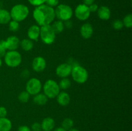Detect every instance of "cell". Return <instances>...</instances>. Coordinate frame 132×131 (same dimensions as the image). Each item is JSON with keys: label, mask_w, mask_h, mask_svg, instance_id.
Returning a JSON list of instances; mask_svg holds the SVG:
<instances>
[{"label": "cell", "mask_w": 132, "mask_h": 131, "mask_svg": "<svg viewBox=\"0 0 132 131\" xmlns=\"http://www.w3.org/2000/svg\"><path fill=\"white\" fill-rule=\"evenodd\" d=\"M27 36L32 41H37L40 36V26L36 24L32 25L27 30Z\"/></svg>", "instance_id": "obj_14"}, {"label": "cell", "mask_w": 132, "mask_h": 131, "mask_svg": "<svg viewBox=\"0 0 132 131\" xmlns=\"http://www.w3.org/2000/svg\"><path fill=\"white\" fill-rule=\"evenodd\" d=\"M1 66H2V60H1V59L0 58V68H1Z\"/></svg>", "instance_id": "obj_40"}, {"label": "cell", "mask_w": 132, "mask_h": 131, "mask_svg": "<svg viewBox=\"0 0 132 131\" xmlns=\"http://www.w3.org/2000/svg\"><path fill=\"white\" fill-rule=\"evenodd\" d=\"M30 95L26 91H23L19 93L18 95V100L21 103H27L28 102V100L30 99Z\"/></svg>", "instance_id": "obj_26"}, {"label": "cell", "mask_w": 132, "mask_h": 131, "mask_svg": "<svg viewBox=\"0 0 132 131\" xmlns=\"http://www.w3.org/2000/svg\"><path fill=\"white\" fill-rule=\"evenodd\" d=\"M97 15L99 19L101 20L107 21L110 18L111 11L108 6H102L99 7L97 10Z\"/></svg>", "instance_id": "obj_17"}, {"label": "cell", "mask_w": 132, "mask_h": 131, "mask_svg": "<svg viewBox=\"0 0 132 131\" xmlns=\"http://www.w3.org/2000/svg\"><path fill=\"white\" fill-rule=\"evenodd\" d=\"M6 49L9 51L16 50L20 44V41L16 36H10L5 40Z\"/></svg>", "instance_id": "obj_12"}, {"label": "cell", "mask_w": 132, "mask_h": 131, "mask_svg": "<svg viewBox=\"0 0 132 131\" xmlns=\"http://www.w3.org/2000/svg\"><path fill=\"white\" fill-rule=\"evenodd\" d=\"M73 124H74L73 121L72 120L71 118H64V119L63 120V121H62V123H61L62 127L64 128L65 130H68L72 128V127H73Z\"/></svg>", "instance_id": "obj_24"}, {"label": "cell", "mask_w": 132, "mask_h": 131, "mask_svg": "<svg viewBox=\"0 0 132 131\" xmlns=\"http://www.w3.org/2000/svg\"><path fill=\"white\" fill-rule=\"evenodd\" d=\"M11 19L10 12L5 10V9H0V24H9V23L11 21Z\"/></svg>", "instance_id": "obj_18"}, {"label": "cell", "mask_w": 132, "mask_h": 131, "mask_svg": "<svg viewBox=\"0 0 132 131\" xmlns=\"http://www.w3.org/2000/svg\"><path fill=\"white\" fill-rule=\"evenodd\" d=\"M55 37L56 34L50 24L40 27L39 37L43 43L46 44H52L55 41Z\"/></svg>", "instance_id": "obj_7"}, {"label": "cell", "mask_w": 132, "mask_h": 131, "mask_svg": "<svg viewBox=\"0 0 132 131\" xmlns=\"http://www.w3.org/2000/svg\"><path fill=\"white\" fill-rule=\"evenodd\" d=\"M30 129L32 131H42L41 123L38 122H34L31 126Z\"/></svg>", "instance_id": "obj_31"}, {"label": "cell", "mask_w": 132, "mask_h": 131, "mask_svg": "<svg viewBox=\"0 0 132 131\" xmlns=\"http://www.w3.org/2000/svg\"><path fill=\"white\" fill-rule=\"evenodd\" d=\"M33 17L40 27L48 25L55 19V11L54 8L43 4L35 8L33 11Z\"/></svg>", "instance_id": "obj_1"}, {"label": "cell", "mask_w": 132, "mask_h": 131, "mask_svg": "<svg viewBox=\"0 0 132 131\" xmlns=\"http://www.w3.org/2000/svg\"><path fill=\"white\" fill-rule=\"evenodd\" d=\"M19 46L24 51H29L33 49L34 42L32 40L29 39H24L21 41H20Z\"/></svg>", "instance_id": "obj_21"}, {"label": "cell", "mask_w": 132, "mask_h": 131, "mask_svg": "<svg viewBox=\"0 0 132 131\" xmlns=\"http://www.w3.org/2000/svg\"><path fill=\"white\" fill-rule=\"evenodd\" d=\"M67 131H79V130L77 129H76V128H71V129L68 130H67Z\"/></svg>", "instance_id": "obj_39"}, {"label": "cell", "mask_w": 132, "mask_h": 131, "mask_svg": "<svg viewBox=\"0 0 132 131\" xmlns=\"http://www.w3.org/2000/svg\"><path fill=\"white\" fill-rule=\"evenodd\" d=\"M28 2L32 5L35 6H38L43 5L45 3V0H28Z\"/></svg>", "instance_id": "obj_32"}, {"label": "cell", "mask_w": 132, "mask_h": 131, "mask_svg": "<svg viewBox=\"0 0 132 131\" xmlns=\"http://www.w3.org/2000/svg\"><path fill=\"white\" fill-rule=\"evenodd\" d=\"M71 75L73 80L80 84L85 83L88 78V71L84 67L79 65L72 67Z\"/></svg>", "instance_id": "obj_4"}, {"label": "cell", "mask_w": 132, "mask_h": 131, "mask_svg": "<svg viewBox=\"0 0 132 131\" xmlns=\"http://www.w3.org/2000/svg\"><path fill=\"white\" fill-rule=\"evenodd\" d=\"M55 11V17L62 21L70 20L73 15V10L69 5L60 4L56 6Z\"/></svg>", "instance_id": "obj_6"}, {"label": "cell", "mask_w": 132, "mask_h": 131, "mask_svg": "<svg viewBox=\"0 0 132 131\" xmlns=\"http://www.w3.org/2000/svg\"><path fill=\"white\" fill-rule=\"evenodd\" d=\"M64 27H66L67 28H68V29H70V28H72V26H73V23H72V21L70 19V20H68V21H64Z\"/></svg>", "instance_id": "obj_35"}, {"label": "cell", "mask_w": 132, "mask_h": 131, "mask_svg": "<svg viewBox=\"0 0 132 131\" xmlns=\"http://www.w3.org/2000/svg\"><path fill=\"white\" fill-rule=\"evenodd\" d=\"M53 131H67V130L61 127H57V128H55Z\"/></svg>", "instance_id": "obj_38"}, {"label": "cell", "mask_w": 132, "mask_h": 131, "mask_svg": "<svg viewBox=\"0 0 132 131\" xmlns=\"http://www.w3.org/2000/svg\"><path fill=\"white\" fill-rule=\"evenodd\" d=\"M123 23L124 26L127 28H130L132 27V15L131 14H129L126 15L124 17L123 20L122 21Z\"/></svg>", "instance_id": "obj_25"}, {"label": "cell", "mask_w": 132, "mask_h": 131, "mask_svg": "<svg viewBox=\"0 0 132 131\" xmlns=\"http://www.w3.org/2000/svg\"><path fill=\"white\" fill-rule=\"evenodd\" d=\"M44 94L48 98L53 99L56 98L60 92V88L58 83L52 79H49L45 82L43 86Z\"/></svg>", "instance_id": "obj_3"}, {"label": "cell", "mask_w": 132, "mask_h": 131, "mask_svg": "<svg viewBox=\"0 0 132 131\" xmlns=\"http://www.w3.org/2000/svg\"><path fill=\"white\" fill-rule=\"evenodd\" d=\"M9 28L11 32H17L19 29V23L14 20L10 21L9 23Z\"/></svg>", "instance_id": "obj_27"}, {"label": "cell", "mask_w": 132, "mask_h": 131, "mask_svg": "<svg viewBox=\"0 0 132 131\" xmlns=\"http://www.w3.org/2000/svg\"><path fill=\"white\" fill-rule=\"evenodd\" d=\"M80 33L85 39H90L94 33V28L90 23H86L82 24L80 28Z\"/></svg>", "instance_id": "obj_13"}, {"label": "cell", "mask_w": 132, "mask_h": 131, "mask_svg": "<svg viewBox=\"0 0 132 131\" xmlns=\"http://www.w3.org/2000/svg\"><path fill=\"white\" fill-rule=\"evenodd\" d=\"M18 131H32L30 128L27 125H21L18 128Z\"/></svg>", "instance_id": "obj_36"}, {"label": "cell", "mask_w": 132, "mask_h": 131, "mask_svg": "<svg viewBox=\"0 0 132 131\" xmlns=\"http://www.w3.org/2000/svg\"><path fill=\"white\" fill-rule=\"evenodd\" d=\"M56 98L57 103L61 106H67L70 102V96L69 94L64 91L59 92L56 96Z\"/></svg>", "instance_id": "obj_16"}, {"label": "cell", "mask_w": 132, "mask_h": 131, "mask_svg": "<svg viewBox=\"0 0 132 131\" xmlns=\"http://www.w3.org/2000/svg\"><path fill=\"white\" fill-rule=\"evenodd\" d=\"M52 28L53 30L55 33V34H58L61 32H63L64 29V25L63 21L60 20L55 21L53 22L52 24L51 25Z\"/></svg>", "instance_id": "obj_22"}, {"label": "cell", "mask_w": 132, "mask_h": 131, "mask_svg": "<svg viewBox=\"0 0 132 131\" xmlns=\"http://www.w3.org/2000/svg\"><path fill=\"white\" fill-rule=\"evenodd\" d=\"M71 84H72V83H71L70 80L68 78H63L60 80L59 83H58L60 89H61L63 90H66L69 89L70 87Z\"/></svg>", "instance_id": "obj_23"}, {"label": "cell", "mask_w": 132, "mask_h": 131, "mask_svg": "<svg viewBox=\"0 0 132 131\" xmlns=\"http://www.w3.org/2000/svg\"><path fill=\"white\" fill-rule=\"evenodd\" d=\"M7 115V110L5 107H0V118H5Z\"/></svg>", "instance_id": "obj_33"}, {"label": "cell", "mask_w": 132, "mask_h": 131, "mask_svg": "<svg viewBox=\"0 0 132 131\" xmlns=\"http://www.w3.org/2000/svg\"><path fill=\"white\" fill-rule=\"evenodd\" d=\"M42 83L41 80L37 78H32L26 83V91L30 95H34L39 93L42 89Z\"/></svg>", "instance_id": "obj_8"}, {"label": "cell", "mask_w": 132, "mask_h": 131, "mask_svg": "<svg viewBox=\"0 0 132 131\" xmlns=\"http://www.w3.org/2000/svg\"><path fill=\"white\" fill-rule=\"evenodd\" d=\"M72 69V66L69 63H63L57 67L55 73L60 78H68L71 74Z\"/></svg>", "instance_id": "obj_10"}, {"label": "cell", "mask_w": 132, "mask_h": 131, "mask_svg": "<svg viewBox=\"0 0 132 131\" xmlns=\"http://www.w3.org/2000/svg\"><path fill=\"white\" fill-rule=\"evenodd\" d=\"M42 131H43V130H42Z\"/></svg>", "instance_id": "obj_41"}, {"label": "cell", "mask_w": 132, "mask_h": 131, "mask_svg": "<svg viewBox=\"0 0 132 131\" xmlns=\"http://www.w3.org/2000/svg\"><path fill=\"white\" fill-rule=\"evenodd\" d=\"M10 14L12 20L16 21L19 23L27 19L29 14V9L26 5L18 4L12 8Z\"/></svg>", "instance_id": "obj_2"}, {"label": "cell", "mask_w": 132, "mask_h": 131, "mask_svg": "<svg viewBox=\"0 0 132 131\" xmlns=\"http://www.w3.org/2000/svg\"><path fill=\"white\" fill-rule=\"evenodd\" d=\"M112 27L116 30H120L124 27L122 21L120 19H116L112 23Z\"/></svg>", "instance_id": "obj_29"}, {"label": "cell", "mask_w": 132, "mask_h": 131, "mask_svg": "<svg viewBox=\"0 0 132 131\" xmlns=\"http://www.w3.org/2000/svg\"><path fill=\"white\" fill-rule=\"evenodd\" d=\"M95 0H83V4H85L86 6H90L92 4L94 3Z\"/></svg>", "instance_id": "obj_37"}, {"label": "cell", "mask_w": 132, "mask_h": 131, "mask_svg": "<svg viewBox=\"0 0 132 131\" xmlns=\"http://www.w3.org/2000/svg\"><path fill=\"white\" fill-rule=\"evenodd\" d=\"M45 3L46 5L54 8L59 5V0H45Z\"/></svg>", "instance_id": "obj_30"}, {"label": "cell", "mask_w": 132, "mask_h": 131, "mask_svg": "<svg viewBox=\"0 0 132 131\" xmlns=\"http://www.w3.org/2000/svg\"><path fill=\"white\" fill-rule=\"evenodd\" d=\"M41 125L42 130L52 131L55 127V120L51 117H46L43 119Z\"/></svg>", "instance_id": "obj_15"}, {"label": "cell", "mask_w": 132, "mask_h": 131, "mask_svg": "<svg viewBox=\"0 0 132 131\" xmlns=\"http://www.w3.org/2000/svg\"><path fill=\"white\" fill-rule=\"evenodd\" d=\"M46 67V62L43 57H36L32 62V68L34 71L40 73L43 71Z\"/></svg>", "instance_id": "obj_11"}, {"label": "cell", "mask_w": 132, "mask_h": 131, "mask_svg": "<svg viewBox=\"0 0 132 131\" xmlns=\"http://www.w3.org/2000/svg\"><path fill=\"white\" fill-rule=\"evenodd\" d=\"M88 8H89V10H90V12H95L97 11L98 8H99V7H98V5H96V4H95V3L92 4L91 5L88 6Z\"/></svg>", "instance_id": "obj_34"}, {"label": "cell", "mask_w": 132, "mask_h": 131, "mask_svg": "<svg viewBox=\"0 0 132 131\" xmlns=\"http://www.w3.org/2000/svg\"><path fill=\"white\" fill-rule=\"evenodd\" d=\"M12 127V122L7 118H0V131H10Z\"/></svg>", "instance_id": "obj_20"}, {"label": "cell", "mask_w": 132, "mask_h": 131, "mask_svg": "<svg viewBox=\"0 0 132 131\" xmlns=\"http://www.w3.org/2000/svg\"><path fill=\"white\" fill-rule=\"evenodd\" d=\"M90 11L88 6L85 4H80L75 10V15L80 21H86L90 17Z\"/></svg>", "instance_id": "obj_9"}, {"label": "cell", "mask_w": 132, "mask_h": 131, "mask_svg": "<svg viewBox=\"0 0 132 131\" xmlns=\"http://www.w3.org/2000/svg\"><path fill=\"white\" fill-rule=\"evenodd\" d=\"M4 61L7 66L10 68H16L21 63V55L16 50L8 51L4 56Z\"/></svg>", "instance_id": "obj_5"}, {"label": "cell", "mask_w": 132, "mask_h": 131, "mask_svg": "<svg viewBox=\"0 0 132 131\" xmlns=\"http://www.w3.org/2000/svg\"><path fill=\"white\" fill-rule=\"evenodd\" d=\"M48 98L44 93H38L33 97V101L37 105H44L47 103Z\"/></svg>", "instance_id": "obj_19"}, {"label": "cell", "mask_w": 132, "mask_h": 131, "mask_svg": "<svg viewBox=\"0 0 132 131\" xmlns=\"http://www.w3.org/2000/svg\"><path fill=\"white\" fill-rule=\"evenodd\" d=\"M6 46L5 40H1L0 41V58L4 57L6 53Z\"/></svg>", "instance_id": "obj_28"}]
</instances>
